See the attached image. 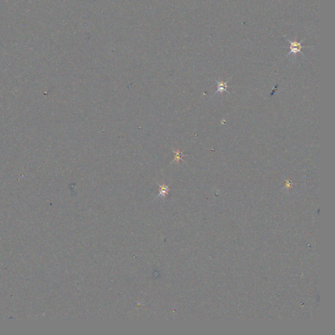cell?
Returning a JSON list of instances; mask_svg holds the SVG:
<instances>
[{
	"label": "cell",
	"mask_w": 335,
	"mask_h": 335,
	"mask_svg": "<svg viewBox=\"0 0 335 335\" xmlns=\"http://www.w3.org/2000/svg\"><path fill=\"white\" fill-rule=\"evenodd\" d=\"M285 38H287V41H288L290 43V44H291V45H290V52L287 54V55L286 56V57H285V58H287L288 56H289L290 55H291V54H293V55H295V56H296V55H297V54L298 53V52L301 53V55H302L304 56V54L301 52V49H302V48H305V47L308 48V47H303V46H302V45H301L302 43V41L304 40V39H302V40L301 41H300V42H298V41H297V37H296V38H295V39L294 41L290 40V39H288L286 36H285Z\"/></svg>",
	"instance_id": "6da1fadb"
},
{
	"label": "cell",
	"mask_w": 335,
	"mask_h": 335,
	"mask_svg": "<svg viewBox=\"0 0 335 335\" xmlns=\"http://www.w3.org/2000/svg\"><path fill=\"white\" fill-rule=\"evenodd\" d=\"M229 80H227L225 82H223V81H218L216 80V82L217 83H218V90H217L216 92L214 93V94L212 96H214L215 94H216L218 92H223V91H225L226 92H227L228 94H229V92L227 91V90H226V88H228V85H227V83H228V81Z\"/></svg>",
	"instance_id": "7a4b0ae2"
},
{
	"label": "cell",
	"mask_w": 335,
	"mask_h": 335,
	"mask_svg": "<svg viewBox=\"0 0 335 335\" xmlns=\"http://www.w3.org/2000/svg\"><path fill=\"white\" fill-rule=\"evenodd\" d=\"M158 185L159 186V194L157 197H159V196L166 197V196L168 194V192L170 191L168 186H166L165 184H163V185L158 184Z\"/></svg>",
	"instance_id": "3957f363"
},
{
	"label": "cell",
	"mask_w": 335,
	"mask_h": 335,
	"mask_svg": "<svg viewBox=\"0 0 335 335\" xmlns=\"http://www.w3.org/2000/svg\"><path fill=\"white\" fill-rule=\"evenodd\" d=\"M173 152H174V153L175 155V158H174V160L172 161L171 163H172V162H175L177 164H179V161L181 160L183 161V160L182 159V157L184 156H187V155H183V152H181L179 150L175 151L174 149H173Z\"/></svg>",
	"instance_id": "277c9868"
}]
</instances>
